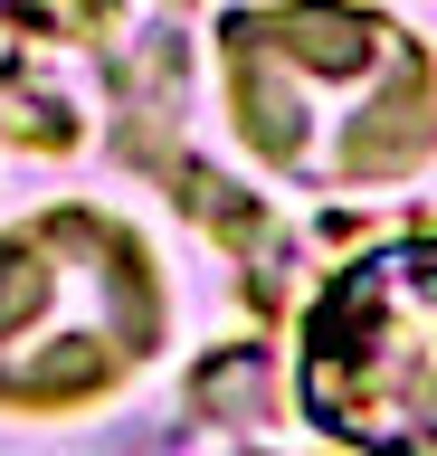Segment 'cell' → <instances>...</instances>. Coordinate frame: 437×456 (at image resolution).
<instances>
[{"instance_id":"6da1fadb","label":"cell","mask_w":437,"mask_h":456,"mask_svg":"<svg viewBox=\"0 0 437 456\" xmlns=\"http://www.w3.org/2000/svg\"><path fill=\"white\" fill-rule=\"evenodd\" d=\"M238 162L323 200L418 191L437 162V57L380 0H229L209 28Z\"/></svg>"},{"instance_id":"7a4b0ae2","label":"cell","mask_w":437,"mask_h":456,"mask_svg":"<svg viewBox=\"0 0 437 456\" xmlns=\"http://www.w3.org/2000/svg\"><path fill=\"white\" fill-rule=\"evenodd\" d=\"M172 352V266L105 200L0 219V419H86Z\"/></svg>"},{"instance_id":"3957f363","label":"cell","mask_w":437,"mask_h":456,"mask_svg":"<svg viewBox=\"0 0 437 456\" xmlns=\"http://www.w3.org/2000/svg\"><path fill=\"white\" fill-rule=\"evenodd\" d=\"M295 419L323 447H428L437 428V248L428 228L400 219L361 256H343L333 276L295 314Z\"/></svg>"}]
</instances>
